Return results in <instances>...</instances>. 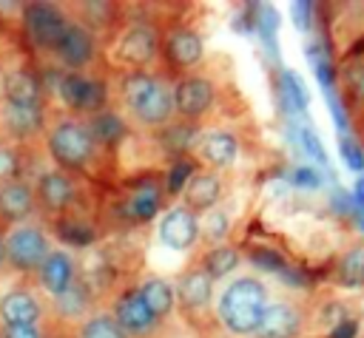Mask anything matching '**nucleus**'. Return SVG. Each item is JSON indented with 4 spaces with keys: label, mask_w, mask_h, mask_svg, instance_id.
Returning <instances> with one entry per match:
<instances>
[{
    "label": "nucleus",
    "mask_w": 364,
    "mask_h": 338,
    "mask_svg": "<svg viewBox=\"0 0 364 338\" xmlns=\"http://www.w3.org/2000/svg\"><path fill=\"white\" fill-rule=\"evenodd\" d=\"M17 165H20L17 151H11V148H0V179H3V182H11V176L17 173Z\"/></svg>",
    "instance_id": "obj_33"
},
{
    "label": "nucleus",
    "mask_w": 364,
    "mask_h": 338,
    "mask_svg": "<svg viewBox=\"0 0 364 338\" xmlns=\"http://www.w3.org/2000/svg\"><path fill=\"white\" fill-rule=\"evenodd\" d=\"M173 293H176V298L182 301L185 310L199 312V310H208V304H210L213 281L208 278V273L202 267H191V270L182 273V278L176 281V290Z\"/></svg>",
    "instance_id": "obj_18"
},
{
    "label": "nucleus",
    "mask_w": 364,
    "mask_h": 338,
    "mask_svg": "<svg viewBox=\"0 0 364 338\" xmlns=\"http://www.w3.org/2000/svg\"><path fill=\"white\" fill-rule=\"evenodd\" d=\"M267 304H270V293L264 281L256 276H239L228 281V287L219 293L216 315H219V324L230 335L247 338L259 332Z\"/></svg>",
    "instance_id": "obj_1"
},
{
    "label": "nucleus",
    "mask_w": 364,
    "mask_h": 338,
    "mask_svg": "<svg viewBox=\"0 0 364 338\" xmlns=\"http://www.w3.org/2000/svg\"><path fill=\"white\" fill-rule=\"evenodd\" d=\"M341 278L347 284H364V247H355L341 258Z\"/></svg>",
    "instance_id": "obj_30"
},
{
    "label": "nucleus",
    "mask_w": 364,
    "mask_h": 338,
    "mask_svg": "<svg viewBox=\"0 0 364 338\" xmlns=\"http://www.w3.org/2000/svg\"><path fill=\"white\" fill-rule=\"evenodd\" d=\"M159 205H162V190L154 182H145L131 190V196L125 202V213L136 222H148L159 213Z\"/></svg>",
    "instance_id": "obj_24"
},
{
    "label": "nucleus",
    "mask_w": 364,
    "mask_h": 338,
    "mask_svg": "<svg viewBox=\"0 0 364 338\" xmlns=\"http://www.w3.org/2000/svg\"><path fill=\"white\" fill-rule=\"evenodd\" d=\"M57 94L71 111H82V114H100L108 99L105 82L82 71H65L57 80Z\"/></svg>",
    "instance_id": "obj_5"
},
{
    "label": "nucleus",
    "mask_w": 364,
    "mask_h": 338,
    "mask_svg": "<svg viewBox=\"0 0 364 338\" xmlns=\"http://www.w3.org/2000/svg\"><path fill=\"white\" fill-rule=\"evenodd\" d=\"M68 17L57 9V6H48V3H31L23 9V28L28 34V40L40 48H54V43L60 40L63 28H65Z\"/></svg>",
    "instance_id": "obj_6"
},
{
    "label": "nucleus",
    "mask_w": 364,
    "mask_h": 338,
    "mask_svg": "<svg viewBox=\"0 0 364 338\" xmlns=\"http://www.w3.org/2000/svg\"><path fill=\"white\" fill-rule=\"evenodd\" d=\"M3 125L11 136H31L43 128V108L26 105H3Z\"/></svg>",
    "instance_id": "obj_23"
},
{
    "label": "nucleus",
    "mask_w": 364,
    "mask_h": 338,
    "mask_svg": "<svg viewBox=\"0 0 364 338\" xmlns=\"http://www.w3.org/2000/svg\"><path fill=\"white\" fill-rule=\"evenodd\" d=\"M219 196H222V182L210 170L193 173L182 187V199H185V207L191 213H208L210 207H216Z\"/></svg>",
    "instance_id": "obj_16"
},
{
    "label": "nucleus",
    "mask_w": 364,
    "mask_h": 338,
    "mask_svg": "<svg viewBox=\"0 0 364 338\" xmlns=\"http://www.w3.org/2000/svg\"><path fill=\"white\" fill-rule=\"evenodd\" d=\"M85 125H88V133H91L94 145H114V142H119L125 136V122L114 111H100Z\"/></svg>",
    "instance_id": "obj_25"
},
{
    "label": "nucleus",
    "mask_w": 364,
    "mask_h": 338,
    "mask_svg": "<svg viewBox=\"0 0 364 338\" xmlns=\"http://www.w3.org/2000/svg\"><path fill=\"white\" fill-rule=\"evenodd\" d=\"M117 54L122 62L142 68L156 57V31L148 23H134L122 31L119 43H117Z\"/></svg>",
    "instance_id": "obj_12"
},
{
    "label": "nucleus",
    "mask_w": 364,
    "mask_h": 338,
    "mask_svg": "<svg viewBox=\"0 0 364 338\" xmlns=\"http://www.w3.org/2000/svg\"><path fill=\"white\" fill-rule=\"evenodd\" d=\"M191 176H193L191 162H176V165L171 168V176H168V190H171V193H179Z\"/></svg>",
    "instance_id": "obj_32"
},
{
    "label": "nucleus",
    "mask_w": 364,
    "mask_h": 338,
    "mask_svg": "<svg viewBox=\"0 0 364 338\" xmlns=\"http://www.w3.org/2000/svg\"><path fill=\"white\" fill-rule=\"evenodd\" d=\"M139 295H142V301L148 304V310H151L156 318H165V315L176 307L173 284H171V281H165V278H159V276L145 278V281H142V287H139Z\"/></svg>",
    "instance_id": "obj_22"
},
{
    "label": "nucleus",
    "mask_w": 364,
    "mask_h": 338,
    "mask_svg": "<svg viewBox=\"0 0 364 338\" xmlns=\"http://www.w3.org/2000/svg\"><path fill=\"white\" fill-rule=\"evenodd\" d=\"M355 199H358V205L364 207V179H358V185H355Z\"/></svg>",
    "instance_id": "obj_41"
},
{
    "label": "nucleus",
    "mask_w": 364,
    "mask_h": 338,
    "mask_svg": "<svg viewBox=\"0 0 364 338\" xmlns=\"http://www.w3.org/2000/svg\"><path fill=\"white\" fill-rule=\"evenodd\" d=\"M3 338H43V329L37 324L26 327H3Z\"/></svg>",
    "instance_id": "obj_35"
},
{
    "label": "nucleus",
    "mask_w": 364,
    "mask_h": 338,
    "mask_svg": "<svg viewBox=\"0 0 364 338\" xmlns=\"http://www.w3.org/2000/svg\"><path fill=\"white\" fill-rule=\"evenodd\" d=\"M85 307H88V295L77 281L63 295H57V310L68 318H80V312H85Z\"/></svg>",
    "instance_id": "obj_29"
},
{
    "label": "nucleus",
    "mask_w": 364,
    "mask_h": 338,
    "mask_svg": "<svg viewBox=\"0 0 364 338\" xmlns=\"http://www.w3.org/2000/svg\"><path fill=\"white\" fill-rule=\"evenodd\" d=\"M3 244H6V264H11L20 273L37 270L43 264V258L48 256V250H51L43 227L31 224V222L14 224L11 233L3 239Z\"/></svg>",
    "instance_id": "obj_4"
},
{
    "label": "nucleus",
    "mask_w": 364,
    "mask_h": 338,
    "mask_svg": "<svg viewBox=\"0 0 364 338\" xmlns=\"http://www.w3.org/2000/svg\"><path fill=\"white\" fill-rule=\"evenodd\" d=\"M299 335H301V312L287 301H270L256 338H299Z\"/></svg>",
    "instance_id": "obj_13"
},
{
    "label": "nucleus",
    "mask_w": 364,
    "mask_h": 338,
    "mask_svg": "<svg viewBox=\"0 0 364 338\" xmlns=\"http://www.w3.org/2000/svg\"><path fill=\"white\" fill-rule=\"evenodd\" d=\"M57 230H60V239H65L71 244H88L94 239V233L85 224H77V222H60Z\"/></svg>",
    "instance_id": "obj_31"
},
{
    "label": "nucleus",
    "mask_w": 364,
    "mask_h": 338,
    "mask_svg": "<svg viewBox=\"0 0 364 338\" xmlns=\"http://www.w3.org/2000/svg\"><path fill=\"white\" fill-rule=\"evenodd\" d=\"M37 196L48 210H63L74 199V182L63 170H46L37 179Z\"/></svg>",
    "instance_id": "obj_20"
},
{
    "label": "nucleus",
    "mask_w": 364,
    "mask_h": 338,
    "mask_svg": "<svg viewBox=\"0 0 364 338\" xmlns=\"http://www.w3.org/2000/svg\"><path fill=\"white\" fill-rule=\"evenodd\" d=\"M114 321L119 324V329L125 335H134V338H145L156 329V315L148 310V304L142 301L139 290H128L119 295L117 301V310H114Z\"/></svg>",
    "instance_id": "obj_10"
},
{
    "label": "nucleus",
    "mask_w": 364,
    "mask_h": 338,
    "mask_svg": "<svg viewBox=\"0 0 364 338\" xmlns=\"http://www.w3.org/2000/svg\"><path fill=\"white\" fill-rule=\"evenodd\" d=\"M80 338H128L111 312H94L80 324Z\"/></svg>",
    "instance_id": "obj_28"
},
{
    "label": "nucleus",
    "mask_w": 364,
    "mask_h": 338,
    "mask_svg": "<svg viewBox=\"0 0 364 338\" xmlns=\"http://www.w3.org/2000/svg\"><path fill=\"white\" fill-rule=\"evenodd\" d=\"M165 51H168V57H171L173 65L191 68V65H196V62L202 60L205 45H202V37H199L196 31H191V28H176V31L168 37Z\"/></svg>",
    "instance_id": "obj_21"
},
{
    "label": "nucleus",
    "mask_w": 364,
    "mask_h": 338,
    "mask_svg": "<svg viewBox=\"0 0 364 338\" xmlns=\"http://www.w3.org/2000/svg\"><path fill=\"white\" fill-rule=\"evenodd\" d=\"M122 99L131 111V116L145 128H162L173 116V99L171 91L145 71H134L122 80Z\"/></svg>",
    "instance_id": "obj_2"
},
{
    "label": "nucleus",
    "mask_w": 364,
    "mask_h": 338,
    "mask_svg": "<svg viewBox=\"0 0 364 338\" xmlns=\"http://www.w3.org/2000/svg\"><path fill=\"white\" fill-rule=\"evenodd\" d=\"M171 99H173V114L185 116V119H199L202 114L210 111L216 91L208 77H185L173 85Z\"/></svg>",
    "instance_id": "obj_7"
},
{
    "label": "nucleus",
    "mask_w": 364,
    "mask_h": 338,
    "mask_svg": "<svg viewBox=\"0 0 364 338\" xmlns=\"http://www.w3.org/2000/svg\"><path fill=\"white\" fill-rule=\"evenodd\" d=\"M338 151H341L344 162H347L353 170H361V168H364V153L355 148V142H350V139H341V142H338Z\"/></svg>",
    "instance_id": "obj_34"
},
{
    "label": "nucleus",
    "mask_w": 364,
    "mask_h": 338,
    "mask_svg": "<svg viewBox=\"0 0 364 338\" xmlns=\"http://www.w3.org/2000/svg\"><path fill=\"white\" fill-rule=\"evenodd\" d=\"M159 241L176 253L191 250L199 241V216L191 213L185 205L171 207L162 219H159Z\"/></svg>",
    "instance_id": "obj_9"
},
{
    "label": "nucleus",
    "mask_w": 364,
    "mask_h": 338,
    "mask_svg": "<svg viewBox=\"0 0 364 338\" xmlns=\"http://www.w3.org/2000/svg\"><path fill=\"white\" fill-rule=\"evenodd\" d=\"M6 105L43 108V88L31 71H11L6 77Z\"/></svg>",
    "instance_id": "obj_19"
},
{
    "label": "nucleus",
    "mask_w": 364,
    "mask_h": 338,
    "mask_svg": "<svg viewBox=\"0 0 364 338\" xmlns=\"http://www.w3.org/2000/svg\"><path fill=\"white\" fill-rule=\"evenodd\" d=\"M37 273H40V287L46 293H51L54 298L63 295L77 281V276H74V258L65 250H48V256L43 258V264L37 267Z\"/></svg>",
    "instance_id": "obj_15"
},
{
    "label": "nucleus",
    "mask_w": 364,
    "mask_h": 338,
    "mask_svg": "<svg viewBox=\"0 0 364 338\" xmlns=\"http://www.w3.org/2000/svg\"><path fill=\"white\" fill-rule=\"evenodd\" d=\"M350 85H353V91L364 99V68H358V71L350 74Z\"/></svg>",
    "instance_id": "obj_39"
},
{
    "label": "nucleus",
    "mask_w": 364,
    "mask_h": 338,
    "mask_svg": "<svg viewBox=\"0 0 364 338\" xmlns=\"http://www.w3.org/2000/svg\"><path fill=\"white\" fill-rule=\"evenodd\" d=\"M199 267L208 273L210 281L228 278V276L239 267V250H236V247H228V244H219V247H213V250L205 256V261H202Z\"/></svg>",
    "instance_id": "obj_26"
},
{
    "label": "nucleus",
    "mask_w": 364,
    "mask_h": 338,
    "mask_svg": "<svg viewBox=\"0 0 364 338\" xmlns=\"http://www.w3.org/2000/svg\"><path fill=\"white\" fill-rule=\"evenodd\" d=\"M6 264V244H3V239H0V267Z\"/></svg>",
    "instance_id": "obj_42"
},
{
    "label": "nucleus",
    "mask_w": 364,
    "mask_h": 338,
    "mask_svg": "<svg viewBox=\"0 0 364 338\" xmlns=\"http://www.w3.org/2000/svg\"><path fill=\"white\" fill-rule=\"evenodd\" d=\"M51 51H54L57 60H60L63 65H68L71 71H82V68L94 60L97 43H94V34H91L85 26L68 20L65 28H63V34H60V40L54 43Z\"/></svg>",
    "instance_id": "obj_8"
},
{
    "label": "nucleus",
    "mask_w": 364,
    "mask_h": 338,
    "mask_svg": "<svg viewBox=\"0 0 364 338\" xmlns=\"http://www.w3.org/2000/svg\"><path fill=\"white\" fill-rule=\"evenodd\" d=\"M199 162L222 170V168H230L239 156V139L236 133L230 131H222V128H213V131H205L196 136V145H193Z\"/></svg>",
    "instance_id": "obj_11"
},
{
    "label": "nucleus",
    "mask_w": 364,
    "mask_h": 338,
    "mask_svg": "<svg viewBox=\"0 0 364 338\" xmlns=\"http://www.w3.org/2000/svg\"><path fill=\"white\" fill-rule=\"evenodd\" d=\"M46 145H48V156L60 168H68V170L85 168L97 151L91 133H88V125L80 119H60L57 125H51Z\"/></svg>",
    "instance_id": "obj_3"
},
{
    "label": "nucleus",
    "mask_w": 364,
    "mask_h": 338,
    "mask_svg": "<svg viewBox=\"0 0 364 338\" xmlns=\"http://www.w3.org/2000/svg\"><path fill=\"white\" fill-rule=\"evenodd\" d=\"M284 85H287V91L293 94L290 99H293V102H299V105H304V91H301V85H299V80H293V74H290V71L284 74Z\"/></svg>",
    "instance_id": "obj_38"
},
{
    "label": "nucleus",
    "mask_w": 364,
    "mask_h": 338,
    "mask_svg": "<svg viewBox=\"0 0 364 338\" xmlns=\"http://www.w3.org/2000/svg\"><path fill=\"white\" fill-rule=\"evenodd\" d=\"M293 182H296L299 187H307V190H310V187H316V185H318V176H316L310 168H299V170L293 173Z\"/></svg>",
    "instance_id": "obj_36"
},
{
    "label": "nucleus",
    "mask_w": 364,
    "mask_h": 338,
    "mask_svg": "<svg viewBox=\"0 0 364 338\" xmlns=\"http://www.w3.org/2000/svg\"><path fill=\"white\" fill-rule=\"evenodd\" d=\"M43 315V304L31 290H11L0 298V321L3 327H26L37 324Z\"/></svg>",
    "instance_id": "obj_14"
},
{
    "label": "nucleus",
    "mask_w": 364,
    "mask_h": 338,
    "mask_svg": "<svg viewBox=\"0 0 364 338\" xmlns=\"http://www.w3.org/2000/svg\"><path fill=\"white\" fill-rule=\"evenodd\" d=\"M228 233H230V216H228V210L210 207V210L199 219V236H205L213 247L225 244V241H228Z\"/></svg>",
    "instance_id": "obj_27"
},
{
    "label": "nucleus",
    "mask_w": 364,
    "mask_h": 338,
    "mask_svg": "<svg viewBox=\"0 0 364 338\" xmlns=\"http://www.w3.org/2000/svg\"><path fill=\"white\" fill-rule=\"evenodd\" d=\"M301 139H304V148H307L318 162H324V153H321V145H318L316 133H313V131H301Z\"/></svg>",
    "instance_id": "obj_37"
},
{
    "label": "nucleus",
    "mask_w": 364,
    "mask_h": 338,
    "mask_svg": "<svg viewBox=\"0 0 364 338\" xmlns=\"http://www.w3.org/2000/svg\"><path fill=\"white\" fill-rule=\"evenodd\" d=\"M34 213V193L26 182L11 179L0 185V219L9 224H23Z\"/></svg>",
    "instance_id": "obj_17"
},
{
    "label": "nucleus",
    "mask_w": 364,
    "mask_h": 338,
    "mask_svg": "<svg viewBox=\"0 0 364 338\" xmlns=\"http://www.w3.org/2000/svg\"><path fill=\"white\" fill-rule=\"evenodd\" d=\"M353 332H355V324H350V321H344V327H336V332H333V338H353Z\"/></svg>",
    "instance_id": "obj_40"
}]
</instances>
